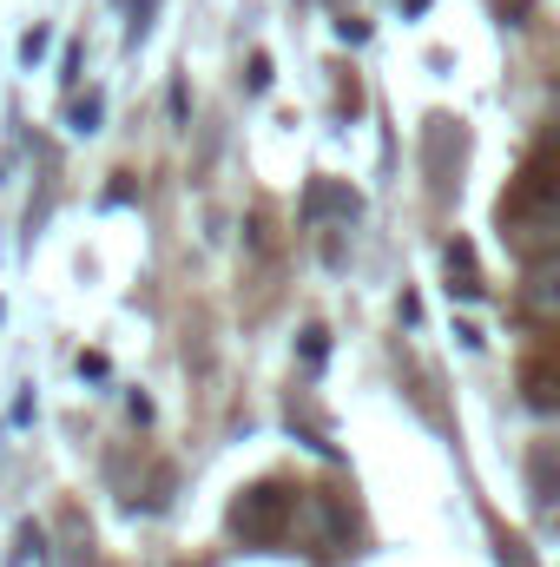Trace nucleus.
Here are the masks:
<instances>
[{
  "label": "nucleus",
  "instance_id": "nucleus-2",
  "mask_svg": "<svg viewBox=\"0 0 560 567\" xmlns=\"http://www.w3.org/2000/svg\"><path fill=\"white\" fill-rule=\"evenodd\" d=\"M521 303H528V317H541V323H560V258H528Z\"/></svg>",
  "mask_w": 560,
  "mask_h": 567
},
{
  "label": "nucleus",
  "instance_id": "nucleus-1",
  "mask_svg": "<svg viewBox=\"0 0 560 567\" xmlns=\"http://www.w3.org/2000/svg\"><path fill=\"white\" fill-rule=\"evenodd\" d=\"M515 245H521L528 258H560V178L535 185V198H528L521 218H515Z\"/></svg>",
  "mask_w": 560,
  "mask_h": 567
},
{
  "label": "nucleus",
  "instance_id": "nucleus-3",
  "mask_svg": "<svg viewBox=\"0 0 560 567\" xmlns=\"http://www.w3.org/2000/svg\"><path fill=\"white\" fill-rule=\"evenodd\" d=\"M448 290L455 297H475L481 290V271H475V251L468 245H448Z\"/></svg>",
  "mask_w": 560,
  "mask_h": 567
},
{
  "label": "nucleus",
  "instance_id": "nucleus-4",
  "mask_svg": "<svg viewBox=\"0 0 560 567\" xmlns=\"http://www.w3.org/2000/svg\"><path fill=\"white\" fill-rule=\"evenodd\" d=\"M403 7H409V13H422V7H428V0H403Z\"/></svg>",
  "mask_w": 560,
  "mask_h": 567
}]
</instances>
